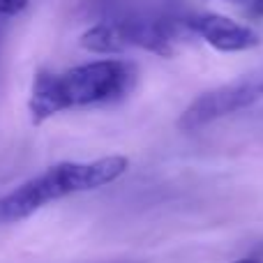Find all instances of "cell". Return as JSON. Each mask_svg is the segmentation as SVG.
I'll return each mask as SVG.
<instances>
[{
	"label": "cell",
	"mask_w": 263,
	"mask_h": 263,
	"mask_svg": "<svg viewBox=\"0 0 263 263\" xmlns=\"http://www.w3.org/2000/svg\"><path fill=\"white\" fill-rule=\"evenodd\" d=\"M187 26L196 37L210 44L213 49L222 53H238V51H250L259 46V35L245 23H238L224 14L205 12L187 16Z\"/></svg>",
	"instance_id": "obj_5"
},
{
	"label": "cell",
	"mask_w": 263,
	"mask_h": 263,
	"mask_svg": "<svg viewBox=\"0 0 263 263\" xmlns=\"http://www.w3.org/2000/svg\"><path fill=\"white\" fill-rule=\"evenodd\" d=\"M127 46H139L162 58H171L178 44L187 42L194 32L187 26V18L168 16V14H123L116 16Z\"/></svg>",
	"instance_id": "obj_4"
},
{
	"label": "cell",
	"mask_w": 263,
	"mask_h": 263,
	"mask_svg": "<svg viewBox=\"0 0 263 263\" xmlns=\"http://www.w3.org/2000/svg\"><path fill=\"white\" fill-rule=\"evenodd\" d=\"M263 100V67L238 77L236 81L217 86L192 100V104L178 118L182 132H196L219 118L245 111Z\"/></svg>",
	"instance_id": "obj_3"
},
{
	"label": "cell",
	"mask_w": 263,
	"mask_h": 263,
	"mask_svg": "<svg viewBox=\"0 0 263 263\" xmlns=\"http://www.w3.org/2000/svg\"><path fill=\"white\" fill-rule=\"evenodd\" d=\"M79 44H81V49L97 53V55H118L129 49L116 18H106V21L90 26L81 35Z\"/></svg>",
	"instance_id": "obj_6"
},
{
	"label": "cell",
	"mask_w": 263,
	"mask_h": 263,
	"mask_svg": "<svg viewBox=\"0 0 263 263\" xmlns=\"http://www.w3.org/2000/svg\"><path fill=\"white\" fill-rule=\"evenodd\" d=\"M233 263H263V261H259V259H236Z\"/></svg>",
	"instance_id": "obj_9"
},
{
	"label": "cell",
	"mask_w": 263,
	"mask_h": 263,
	"mask_svg": "<svg viewBox=\"0 0 263 263\" xmlns=\"http://www.w3.org/2000/svg\"><path fill=\"white\" fill-rule=\"evenodd\" d=\"M129 168V159L123 155H109L92 162H60L42 171L40 176L26 180L0 196V227L28 219L53 201L67 199L72 194L92 192L116 182Z\"/></svg>",
	"instance_id": "obj_2"
},
{
	"label": "cell",
	"mask_w": 263,
	"mask_h": 263,
	"mask_svg": "<svg viewBox=\"0 0 263 263\" xmlns=\"http://www.w3.org/2000/svg\"><path fill=\"white\" fill-rule=\"evenodd\" d=\"M247 12L252 18H263V0H247Z\"/></svg>",
	"instance_id": "obj_8"
},
{
	"label": "cell",
	"mask_w": 263,
	"mask_h": 263,
	"mask_svg": "<svg viewBox=\"0 0 263 263\" xmlns=\"http://www.w3.org/2000/svg\"><path fill=\"white\" fill-rule=\"evenodd\" d=\"M136 81V67L127 60L104 58L67 69L63 74L37 72L32 79L30 111L32 125H42L49 118L79 106L106 104L127 95Z\"/></svg>",
	"instance_id": "obj_1"
},
{
	"label": "cell",
	"mask_w": 263,
	"mask_h": 263,
	"mask_svg": "<svg viewBox=\"0 0 263 263\" xmlns=\"http://www.w3.org/2000/svg\"><path fill=\"white\" fill-rule=\"evenodd\" d=\"M30 0H0V16H18Z\"/></svg>",
	"instance_id": "obj_7"
},
{
	"label": "cell",
	"mask_w": 263,
	"mask_h": 263,
	"mask_svg": "<svg viewBox=\"0 0 263 263\" xmlns=\"http://www.w3.org/2000/svg\"><path fill=\"white\" fill-rule=\"evenodd\" d=\"M229 3H236V5H242V3H245V5H247V0H229Z\"/></svg>",
	"instance_id": "obj_10"
}]
</instances>
